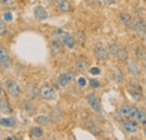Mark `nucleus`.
Returning <instances> with one entry per match:
<instances>
[{
    "instance_id": "nucleus-21",
    "label": "nucleus",
    "mask_w": 146,
    "mask_h": 140,
    "mask_svg": "<svg viewBox=\"0 0 146 140\" xmlns=\"http://www.w3.org/2000/svg\"><path fill=\"white\" fill-rule=\"evenodd\" d=\"M116 57H117L120 61H126V60H127V52H126V50L119 48V50H118V52H117V55H116Z\"/></svg>"
},
{
    "instance_id": "nucleus-32",
    "label": "nucleus",
    "mask_w": 146,
    "mask_h": 140,
    "mask_svg": "<svg viewBox=\"0 0 146 140\" xmlns=\"http://www.w3.org/2000/svg\"><path fill=\"white\" fill-rule=\"evenodd\" d=\"M78 84H79L80 86H86V84H87V80H86V78H83V77H80V78H79V80H78Z\"/></svg>"
},
{
    "instance_id": "nucleus-30",
    "label": "nucleus",
    "mask_w": 146,
    "mask_h": 140,
    "mask_svg": "<svg viewBox=\"0 0 146 140\" xmlns=\"http://www.w3.org/2000/svg\"><path fill=\"white\" fill-rule=\"evenodd\" d=\"M33 110H34V105L32 104L31 102L26 103V112H27L28 114H31V113L33 112Z\"/></svg>"
},
{
    "instance_id": "nucleus-26",
    "label": "nucleus",
    "mask_w": 146,
    "mask_h": 140,
    "mask_svg": "<svg viewBox=\"0 0 146 140\" xmlns=\"http://www.w3.org/2000/svg\"><path fill=\"white\" fill-rule=\"evenodd\" d=\"M130 94H131V97H133L135 101H139V100H141V90H139V89L134 88L133 90H130Z\"/></svg>"
},
{
    "instance_id": "nucleus-7",
    "label": "nucleus",
    "mask_w": 146,
    "mask_h": 140,
    "mask_svg": "<svg viewBox=\"0 0 146 140\" xmlns=\"http://www.w3.org/2000/svg\"><path fill=\"white\" fill-rule=\"evenodd\" d=\"M134 30L135 33L138 37H145L146 36V23L144 20H138L137 23L134 24Z\"/></svg>"
},
{
    "instance_id": "nucleus-37",
    "label": "nucleus",
    "mask_w": 146,
    "mask_h": 140,
    "mask_svg": "<svg viewBox=\"0 0 146 140\" xmlns=\"http://www.w3.org/2000/svg\"><path fill=\"white\" fill-rule=\"evenodd\" d=\"M144 132H145V135H146V129H145V130H144Z\"/></svg>"
},
{
    "instance_id": "nucleus-18",
    "label": "nucleus",
    "mask_w": 146,
    "mask_h": 140,
    "mask_svg": "<svg viewBox=\"0 0 146 140\" xmlns=\"http://www.w3.org/2000/svg\"><path fill=\"white\" fill-rule=\"evenodd\" d=\"M35 120H36V122L38 123V124H40V125H47L48 123L51 122L50 118L46 116V115H38Z\"/></svg>"
},
{
    "instance_id": "nucleus-11",
    "label": "nucleus",
    "mask_w": 146,
    "mask_h": 140,
    "mask_svg": "<svg viewBox=\"0 0 146 140\" xmlns=\"http://www.w3.org/2000/svg\"><path fill=\"white\" fill-rule=\"evenodd\" d=\"M63 50V43L60 42L58 40H52L51 42V51L53 53V55H56Z\"/></svg>"
},
{
    "instance_id": "nucleus-25",
    "label": "nucleus",
    "mask_w": 146,
    "mask_h": 140,
    "mask_svg": "<svg viewBox=\"0 0 146 140\" xmlns=\"http://www.w3.org/2000/svg\"><path fill=\"white\" fill-rule=\"evenodd\" d=\"M7 33V26H6V20L5 19H0V37L5 36Z\"/></svg>"
},
{
    "instance_id": "nucleus-1",
    "label": "nucleus",
    "mask_w": 146,
    "mask_h": 140,
    "mask_svg": "<svg viewBox=\"0 0 146 140\" xmlns=\"http://www.w3.org/2000/svg\"><path fill=\"white\" fill-rule=\"evenodd\" d=\"M56 35L61 38L62 43H63L66 48L72 49L73 46H74V44H75V40H74L73 36H71L69 33H66V32H64V31H62V30H57V31H56Z\"/></svg>"
},
{
    "instance_id": "nucleus-23",
    "label": "nucleus",
    "mask_w": 146,
    "mask_h": 140,
    "mask_svg": "<svg viewBox=\"0 0 146 140\" xmlns=\"http://www.w3.org/2000/svg\"><path fill=\"white\" fill-rule=\"evenodd\" d=\"M129 105L125 104L123 105L121 107H120V110H119V114H120V116L121 118H126V116H128V113H129Z\"/></svg>"
},
{
    "instance_id": "nucleus-33",
    "label": "nucleus",
    "mask_w": 146,
    "mask_h": 140,
    "mask_svg": "<svg viewBox=\"0 0 146 140\" xmlns=\"http://www.w3.org/2000/svg\"><path fill=\"white\" fill-rule=\"evenodd\" d=\"M13 19V16L10 15V13H6L5 14V20L6 22H9V20H11Z\"/></svg>"
},
{
    "instance_id": "nucleus-8",
    "label": "nucleus",
    "mask_w": 146,
    "mask_h": 140,
    "mask_svg": "<svg viewBox=\"0 0 146 140\" xmlns=\"http://www.w3.org/2000/svg\"><path fill=\"white\" fill-rule=\"evenodd\" d=\"M88 103H89L90 107H91L94 112H99L100 111V100H99V97L96 94H93V93L89 94V96H88Z\"/></svg>"
},
{
    "instance_id": "nucleus-29",
    "label": "nucleus",
    "mask_w": 146,
    "mask_h": 140,
    "mask_svg": "<svg viewBox=\"0 0 146 140\" xmlns=\"http://www.w3.org/2000/svg\"><path fill=\"white\" fill-rule=\"evenodd\" d=\"M121 79H123V75H121V72H120L119 70H117L116 73H115V80H116L117 83H120Z\"/></svg>"
},
{
    "instance_id": "nucleus-15",
    "label": "nucleus",
    "mask_w": 146,
    "mask_h": 140,
    "mask_svg": "<svg viewBox=\"0 0 146 140\" xmlns=\"http://www.w3.org/2000/svg\"><path fill=\"white\" fill-rule=\"evenodd\" d=\"M128 71H129V73L133 75V76H138V75H139V68H138L137 63L134 62V61H130V62L128 63Z\"/></svg>"
},
{
    "instance_id": "nucleus-4",
    "label": "nucleus",
    "mask_w": 146,
    "mask_h": 140,
    "mask_svg": "<svg viewBox=\"0 0 146 140\" xmlns=\"http://www.w3.org/2000/svg\"><path fill=\"white\" fill-rule=\"evenodd\" d=\"M6 88H7V92L14 97H18L20 95V93H21L19 85L14 80H8L6 83Z\"/></svg>"
},
{
    "instance_id": "nucleus-20",
    "label": "nucleus",
    "mask_w": 146,
    "mask_h": 140,
    "mask_svg": "<svg viewBox=\"0 0 146 140\" xmlns=\"http://www.w3.org/2000/svg\"><path fill=\"white\" fill-rule=\"evenodd\" d=\"M136 55L141 60H146V50L142 46H138L136 49Z\"/></svg>"
},
{
    "instance_id": "nucleus-9",
    "label": "nucleus",
    "mask_w": 146,
    "mask_h": 140,
    "mask_svg": "<svg viewBox=\"0 0 146 140\" xmlns=\"http://www.w3.org/2000/svg\"><path fill=\"white\" fill-rule=\"evenodd\" d=\"M34 17H35L36 20L42 22V20H45L46 18L48 17V15H47V11H46V9L44 7L37 6L34 9Z\"/></svg>"
},
{
    "instance_id": "nucleus-27",
    "label": "nucleus",
    "mask_w": 146,
    "mask_h": 140,
    "mask_svg": "<svg viewBox=\"0 0 146 140\" xmlns=\"http://www.w3.org/2000/svg\"><path fill=\"white\" fill-rule=\"evenodd\" d=\"M137 112H138V108L136 106H130L129 107V113H128V116L131 118V119H135L136 115H137Z\"/></svg>"
},
{
    "instance_id": "nucleus-31",
    "label": "nucleus",
    "mask_w": 146,
    "mask_h": 140,
    "mask_svg": "<svg viewBox=\"0 0 146 140\" xmlns=\"http://www.w3.org/2000/svg\"><path fill=\"white\" fill-rule=\"evenodd\" d=\"M90 86L92 88H98L100 86V83L97 79H90Z\"/></svg>"
},
{
    "instance_id": "nucleus-2",
    "label": "nucleus",
    "mask_w": 146,
    "mask_h": 140,
    "mask_svg": "<svg viewBox=\"0 0 146 140\" xmlns=\"http://www.w3.org/2000/svg\"><path fill=\"white\" fill-rule=\"evenodd\" d=\"M75 77V72L74 71H69V72H65V73H61L57 78V83L60 86L62 87H66L70 81H72Z\"/></svg>"
},
{
    "instance_id": "nucleus-36",
    "label": "nucleus",
    "mask_w": 146,
    "mask_h": 140,
    "mask_svg": "<svg viewBox=\"0 0 146 140\" xmlns=\"http://www.w3.org/2000/svg\"><path fill=\"white\" fill-rule=\"evenodd\" d=\"M1 95H2V88L0 87V97H1Z\"/></svg>"
},
{
    "instance_id": "nucleus-10",
    "label": "nucleus",
    "mask_w": 146,
    "mask_h": 140,
    "mask_svg": "<svg viewBox=\"0 0 146 140\" xmlns=\"http://www.w3.org/2000/svg\"><path fill=\"white\" fill-rule=\"evenodd\" d=\"M124 129H125V131H127L129 133H135L138 130V125L134 120H128V121L124 122Z\"/></svg>"
},
{
    "instance_id": "nucleus-19",
    "label": "nucleus",
    "mask_w": 146,
    "mask_h": 140,
    "mask_svg": "<svg viewBox=\"0 0 146 140\" xmlns=\"http://www.w3.org/2000/svg\"><path fill=\"white\" fill-rule=\"evenodd\" d=\"M136 119H137L138 122H141L142 124H146V112L145 111L138 110L137 115H136Z\"/></svg>"
},
{
    "instance_id": "nucleus-12",
    "label": "nucleus",
    "mask_w": 146,
    "mask_h": 140,
    "mask_svg": "<svg viewBox=\"0 0 146 140\" xmlns=\"http://www.w3.org/2000/svg\"><path fill=\"white\" fill-rule=\"evenodd\" d=\"M120 20L121 23L127 27V28H131L134 26V22H133V18L130 17V15L127 13H121L120 14Z\"/></svg>"
},
{
    "instance_id": "nucleus-38",
    "label": "nucleus",
    "mask_w": 146,
    "mask_h": 140,
    "mask_svg": "<svg viewBox=\"0 0 146 140\" xmlns=\"http://www.w3.org/2000/svg\"><path fill=\"white\" fill-rule=\"evenodd\" d=\"M145 100H146V97H145Z\"/></svg>"
},
{
    "instance_id": "nucleus-24",
    "label": "nucleus",
    "mask_w": 146,
    "mask_h": 140,
    "mask_svg": "<svg viewBox=\"0 0 146 140\" xmlns=\"http://www.w3.org/2000/svg\"><path fill=\"white\" fill-rule=\"evenodd\" d=\"M31 132H32V135H33L34 137H36V138H39V137H42V136H43V130H42L40 128H38V127H34V128H32Z\"/></svg>"
},
{
    "instance_id": "nucleus-17",
    "label": "nucleus",
    "mask_w": 146,
    "mask_h": 140,
    "mask_svg": "<svg viewBox=\"0 0 146 140\" xmlns=\"http://www.w3.org/2000/svg\"><path fill=\"white\" fill-rule=\"evenodd\" d=\"M0 111L2 113H9L10 112V106L8 104V101L6 98L0 101Z\"/></svg>"
},
{
    "instance_id": "nucleus-28",
    "label": "nucleus",
    "mask_w": 146,
    "mask_h": 140,
    "mask_svg": "<svg viewBox=\"0 0 146 140\" xmlns=\"http://www.w3.org/2000/svg\"><path fill=\"white\" fill-rule=\"evenodd\" d=\"M118 50H119V46H118L117 44H110L109 51H110V53H111L112 55H117V52H118Z\"/></svg>"
},
{
    "instance_id": "nucleus-5",
    "label": "nucleus",
    "mask_w": 146,
    "mask_h": 140,
    "mask_svg": "<svg viewBox=\"0 0 146 140\" xmlns=\"http://www.w3.org/2000/svg\"><path fill=\"white\" fill-rule=\"evenodd\" d=\"M94 55L99 61H106L108 59V51L102 44H97L94 46Z\"/></svg>"
},
{
    "instance_id": "nucleus-16",
    "label": "nucleus",
    "mask_w": 146,
    "mask_h": 140,
    "mask_svg": "<svg viewBox=\"0 0 146 140\" xmlns=\"http://www.w3.org/2000/svg\"><path fill=\"white\" fill-rule=\"evenodd\" d=\"M0 125L11 128V127H14V125H15V120H14L13 118H5V119H0Z\"/></svg>"
},
{
    "instance_id": "nucleus-35",
    "label": "nucleus",
    "mask_w": 146,
    "mask_h": 140,
    "mask_svg": "<svg viewBox=\"0 0 146 140\" xmlns=\"http://www.w3.org/2000/svg\"><path fill=\"white\" fill-rule=\"evenodd\" d=\"M116 0H104V2L106 3V5H108V6H110V5H112L113 2H115Z\"/></svg>"
},
{
    "instance_id": "nucleus-6",
    "label": "nucleus",
    "mask_w": 146,
    "mask_h": 140,
    "mask_svg": "<svg viewBox=\"0 0 146 140\" xmlns=\"http://www.w3.org/2000/svg\"><path fill=\"white\" fill-rule=\"evenodd\" d=\"M9 66H10V60L8 53L3 46H0V67L2 69H7Z\"/></svg>"
},
{
    "instance_id": "nucleus-14",
    "label": "nucleus",
    "mask_w": 146,
    "mask_h": 140,
    "mask_svg": "<svg viewBox=\"0 0 146 140\" xmlns=\"http://www.w3.org/2000/svg\"><path fill=\"white\" fill-rule=\"evenodd\" d=\"M75 68H76V70L83 72V71H87V70H88L89 65H88V62H87L86 60H83V59H79V60L75 62Z\"/></svg>"
},
{
    "instance_id": "nucleus-22",
    "label": "nucleus",
    "mask_w": 146,
    "mask_h": 140,
    "mask_svg": "<svg viewBox=\"0 0 146 140\" xmlns=\"http://www.w3.org/2000/svg\"><path fill=\"white\" fill-rule=\"evenodd\" d=\"M0 5L5 8H14L15 0H0Z\"/></svg>"
},
{
    "instance_id": "nucleus-13",
    "label": "nucleus",
    "mask_w": 146,
    "mask_h": 140,
    "mask_svg": "<svg viewBox=\"0 0 146 140\" xmlns=\"http://www.w3.org/2000/svg\"><path fill=\"white\" fill-rule=\"evenodd\" d=\"M55 3L57 8L63 13H68L70 10V3L68 2V0H55Z\"/></svg>"
},
{
    "instance_id": "nucleus-3",
    "label": "nucleus",
    "mask_w": 146,
    "mask_h": 140,
    "mask_svg": "<svg viewBox=\"0 0 146 140\" xmlns=\"http://www.w3.org/2000/svg\"><path fill=\"white\" fill-rule=\"evenodd\" d=\"M39 95L44 100H53L55 97V89L48 85H44L39 88Z\"/></svg>"
},
{
    "instance_id": "nucleus-34",
    "label": "nucleus",
    "mask_w": 146,
    "mask_h": 140,
    "mask_svg": "<svg viewBox=\"0 0 146 140\" xmlns=\"http://www.w3.org/2000/svg\"><path fill=\"white\" fill-rule=\"evenodd\" d=\"M90 72H91L92 75H98V73L100 72V70H99V68H92V69L90 70Z\"/></svg>"
}]
</instances>
